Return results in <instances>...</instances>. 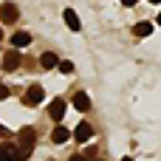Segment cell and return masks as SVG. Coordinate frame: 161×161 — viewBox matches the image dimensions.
Here are the masks:
<instances>
[{
  "instance_id": "cell-1",
  "label": "cell",
  "mask_w": 161,
  "mask_h": 161,
  "mask_svg": "<svg viewBox=\"0 0 161 161\" xmlns=\"http://www.w3.org/2000/svg\"><path fill=\"white\" fill-rule=\"evenodd\" d=\"M17 161H28V156L34 153V144H37V130L34 127H23L20 136H17Z\"/></svg>"
},
{
  "instance_id": "cell-2",
  "label": "cell",
  "mask_w": 161,
  "mask_h": 161,
  "mask_svg": "<svg viewBox=\"0 0 161 161\" xmlns=\"http://www.w3.org/2000/svg\"><path fill=\"white\" fill-rule=\"evenodd\" d=\"M17 20H20V8H17L14 3H3V6H0V23L11 25V23H17Z\"/></svg>"
},
{
  "instance_id": "cell-3",
  "label": "cell",
  "mask_w": 161,
  "mask_h": 161,
  "mask_svg": "<svg viewBox=\"0 0 161 161\" xmlns=\"http://www.w3.org/2000/svg\"><path fill=\"white\" fill-rule=\"evenodd\" d=\"M42 96H45V93H42V85H31V88L25 91L23 102H25L28 108H34V105H40V102H42Z\"/></svg>"
},
{
  "instance_id": "cell-4",
  "label": "cell",
  "mask_w": 161,
  "mask_h": 161,
  "mask_svg": "<svg viewBox=\"0 0 161 161\" xmlns=\"http://www.w3.org/2000/svg\"><path fill=\"white\" fill-rule=\"evenodd\" d=\"M71 136H74V139H76V142L82 144V142H88V139L93 136V127H91L88 122H79V125L74 127V133H71Z\"/></svg>"
},
{
  "instance_id": "cell-5",
  "label": "cell",
  "mask_w": 161,
  "mask_h": 161,
  "mask_svg": "<svg viewBox=\"0 0 161 161\" xmlns=\"http://www.w3.org/2000/svg\"><path fill=\"white\" fill-rule=\"evenodd\" d=\"M65 108H68V105H65L62 99H54V102L48 105V116H51L54 122H59V119L65 116Z\"/></svg>"
},
{
  "instance_id": "cell-6",
  "label": "cell",
  "mask_w": 161,
  "mask_h": 161,
  "mask_svg": "<svg viewBox=\"0 0 161 161\" xmlns=\"http://www.w3.org/2000/svg\"><path fill=\"white\" fill-rule=\"evenodd\" d=\"M28 42H31V34H28V31H14V34H11V48H14V51H17V48H25Z\"/></svg>"
},
{
  "instance_id": "cell-7",
  "label": "cell",
  "mask_w": 161,
  "mask_h": 161,
  "mask_svg": "<svg viewBox=\"0 0 161 161\" xmlns=\"http://www.w3.org/2000/svg\"><path fill=\"white\" fill-rule=\"evenodd\" d=\"M3 68H6V71H17V68H20V51L11 48V51L3 57Z\"/></svg>"
},
{
  "instance_id": "cell-8",
  "label": "cell",
  "mask_w": 161,
  "mask_h": 161,
  "mask_svg": "<svg viewBox=\"0 0 161 161\" xmlns=\"http://www.w3.org/2000/svg\"><path fill=\"white\" fill-rule=\"evenodd\" d=\"M74 108H76L79 113L91 110V99H88V93H85V91H76V93H74Z\"/></svg>"
},
{
  "instance_id": "cell-9",
  "label": "cell",
  "mask_w": 161,
  "mask_h": 161,
  "mask_svg": "<svg viewBox=\"0 0 161 161\" xmlns=\"http://www.w3.org/2000/svg\"><path fill=\"white\" fill-rule=\"evenodd\" d=\"M62 17H65V25H68L71 31H79V28H82V23H79V17H76V11H74V8H65V11H62Z\"/></svg>"
},
{
  "instance_id": "cell-10",
  "label": "cell",
  "mask_w": 161,
  "mask_h": 161,
  "mask_svg": "<svg viewBox=\"0 0 161 161\" xmlns=\"http://www.w3.org/2000/svg\"><path fill=\"white\" fill-rule=\"evenodd\" d=\"M68 139H71V130H68V127H62V125H57V127H54V133H51V142H54V144H65Z\"/></svg>"
},
{
  "instance_id": "cell-11",
  "label": "cell",
  "mask_w": 161,
  "mask_h": 161,
  "mask_svg": "<svg viewBox=\"0 0 161 161\" xmlns=\"http://www.w3.org/2000/svg\"><path fill=\"white\" fill-rule=\"evenodd\" d=\"M0 161H17V144H0Z\"/></svg>"
},
{
  "instance_id": "cell-12",
  "label": "cell",
  "mask_w": 161,
  "mask_h": 161,
  "mask_svg": "<svg viewBox=\"0 0 161 161\" xmlns=\"http://www.w3.org/2000/svg\"><path fill=\"white\" fill-rule=\"evenodd\" d=\"M133 34H136V37H150V34H153V23H147V20L136 23V25H133Z\"/></svg>"
},
{
  "instance_id": "cell-13",
  "label": "cell",
  "mask_w": 161,
  "mask_h": 161,
  "mask_svg": "<svg viewBox=\"0 0 161 161\" xmlns=\"http://www.w3.org/2000/svg\"><path fill=\"white\" fill-rule=\"evenodd\" d=\"M57 62H59V59H57V54H51V51H45V54L40 57V65H42L45 71H51V68H57Z\"/></svg>"
},
{
  "instance_id": "cell-14",
  "label": "cell",
  "mask_w": 161,
  "mask_h": 161,
  "mask_svg": "<svg viewBox=\"0 0 161 161\" xmlns=\"http://www.w3.org/2000/svg\"><path fill=\"white\" fill-rule=\"evenodd\" d=\"M57 65H59V71H62V74H74V62H68V59H59Z\"/></svg>"
},
{
  "instance_id": "cell-15",
  "label": "cell",
  "mask_w": 161,
  "mask_h": 161,
  "mask_svg": "<svg viewBox=\"0 0 161 161\" xmlns=\"http://www.w3.org/2000/svg\"><path fill=\"white\" fill-rule=\"evenodd\" d=\"M6 96H8V88H6V85H3V82H0V102H3V99H6Z\"/></svg>"
},
{
  "instance_id": "cell-16",
  "label": "cell",
  "mask_w": 161,
  "mask_h": 161,
  "mask_svg": "<svg viewBox=\"0 0 161 161\" xmlns=\"http://www.w3.org/2000/svg\"><path fill=\"white\" fill-rule=\"evenodd\" d=\"M71 161H88V158H85L82 153H76V156H71Z\"/></svg>"
},
{
  "instance_id": "cell-17",
  "label": "cell",
  "mask_w": 161,
  "mask_h": 161,
  "mask_svg": "<svg viewBox=\"0 0 161 161\" xmlns=\"http://www.w3.org/2000/svg\"><path fill=\"white\" fill-rule=\"evenodd\" d=\"M139 0H122V6H136Z\"/></svg>"
},
{
  "instance_id": "cell-18",
  "label": "cell",
  "mask_w": 161,
  "mask_h": 161,
  "mask_svg": "<svg viewBox=\"0 0 161 161\" xmlns=\"http://www.w3.org/2000/svg\"><path fill=\"white\" fill-rule=\"evenodd\" d=\"M150 3H161V0H150Z\"/></svg>"
},
{
  "instance_id": "cell-19",
  "label": "cell",
  "mask_w": 161,
  "mask_h": 161,
  "mask_svg": "<svg viewBox=\"0 0 161 161\" xmlns=\"http://www.w3.org/2000/svg\"><path fill=\"white\" fill-rule=\"evenodd\" d=\"M122 161H133V158H122Z\"/></svg>"
},
{
  "instance_id": "cell-20",
  "label": "cell",
  "mask_w": 161,
  "mask_h": 161,
  "mask_svg": "<svg viewBox=\"0 0 161 161\" xmlns=\"http://www.w3.org/2000/svg\"><path fill=\"white\" fill-rule=\"evenodd\" d=\"M158 25H161V14H158Z\"/></svg>"
},
{
  "instance_id": "cell-21",
  "label": "cell",
  "mask_w": 161,
  "mask_h": 161,
  "mask_svg": "<svg viewBox=\"0 0 161 161\" xmlns=\"http://www.w3.org/2000/svg\"><path fill=\"white\" fill-rule=\"evenodd\" d=\"M0 40H3V31H0Z\"/></svg>"
}]
</instances>
